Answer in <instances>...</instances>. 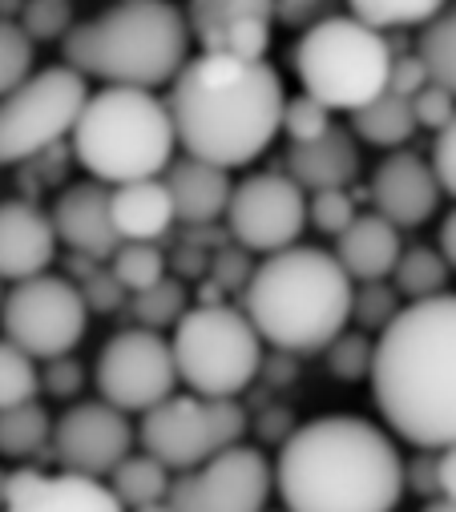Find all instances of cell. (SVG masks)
Wrapping results in <instances>:
<instances>
[{
	"instance_id": "4316f807",
	"label": "cell",
	"mask_w": 456,
	"mask_h": 512,
	"mask_svg": "<svg viewBox=\"0 0 456 512\" xmlns=\"http://www.w3.org/2000/svg\"><path fill=\"white\" fill-rule=\"evenodd\" d=\"M53 440V420L37 400L0 408V456L5 460H33Z\"/></svg>"
},
{
	"instance_id": "603a6c76",
	"label": "cell",
	"mask_w": 456,
	"mask_h": 512,
	"mask_svg": "<svg viewBox=\"0 0 456 512\" xmlns=\"http://www.w3.org/2000/svg\"><path fill=\"white\" fill-rule=\"evenodd\" d=\"M400 226L388 222L384 214H356L344 230L335 234V259L352 275V283H364V279H388L396 259H400Z\"/></svg>"
},
{
	"instance_id": "4fadbf2b",
	"label": "cell",
	"mask_w": 456,
	"mask_h": 512,
	"mask_svg": "<svg viewBox=\"0 0 456 512\" xmlns=\"http://www.w3.org/2000/svg\"><path fill=\"white\" fill-rule=\"evenodd\" d=\"M93 383L101 400H109L113 408H122L130 416L134 412L142 416L146 408H154L178 388L174 351L158 331L134 323L105 339V347L97 351Z\"/></svg>"
},
{
	"instance_id": "681fc988",
	"label": "cell",
	"mask_w": 456,
	"mask_h": 512,
	"mask_svg": "<svg viewBox=\"0 0 456 512\" xmlns=\"http://www.w3.org/2000/svg\"><path fill=\"white\" fill-rule=\"evenodd\" d=\"M440 254L448 259V267L456 271V210L440 222Z\"/></svg>"
},
{
	"instance_id": "8fae6325",
	"label": "cell",
	"mask_w": 456,
	"mask_h": 512,
	"mask_svg": "<svg viewBox=\"0 0 456 512\" xmlns=\"http://www.w3.org/2000/svg\"><path fill=\"white\" fill-rule=\"evenodd\" d=\"M0 327H5V339L25 347L33 359H53V355H69L85 339L89 307L73 279L41 271L5 291Z\"/></svg>"
},
{
	"instance_id": "44dd1931",
	"label": "cell",
	"mask_w": 456,
	"mask_h": 512,
	"mask_svg": "<svg viewBox=\"0 0 456 512\" xmlns=\"http://www.w3.org/2000/svg\"><path fill=\"white\" fill-rule=\"evenodd\" d=\"M162 182L170 190V202H174V218L186 222V226H210L226 214V202H231V170L226 166H214V162H202V158H174L166 170H162Z\"/></svg>"
},
{
	"instance_id": "2e32d148",
	"label": "cell",
	"mask_w": 456,
	"mask_h": 512,
	"mask_svg": "<svg viewBox=\"0 0 456 512\" xmlns=\"http://www.w3.org/2000/svg\"><path fill=\"white\" fill-rule=\"evenodd\" d=\"M186 25L210 53L267 57L275 0H186Z\"/></svg>"
},
{
	"instance_id": "5bb4252c",
	"label": "cell",
	"mask_w": 456,
	"mask_h": 512,
	"mask_svg": "<svg viewBox=\"0 0 456 512\" xmlns=\"http://www.w3.org/2000/svg\"><path fill=\"white\" fill-rule=\"evenodd\" d=\"M226 230L251 254H271L299 242L307 226V190L291 174H251L231 190Z\"/></svg>"
},
{
	"instance_id": "52a82bcc",
	"label": "cell",
	"mask_w": 456,
	"mask_h": 512,
	"mask_svg": "<svg viewBox=\"0 0 456 512\" xmlns=\"http://www.w3.org/2000/svg\"><path fill=\"white\" fill-rule=\"evenodd\" d=\"M291 57L303 89L331 113H352L372 101L388 85L392 69V45L384 29L352 13H327L311 21Z\"/></svg>"
},
{
	"instance_id": "ffe728a7",
	"label": "cell",
	"mask_w": 456,
	"mask_h": 512,
	"mask_svg": "<svg viewBox=\"0 0 456 512\" xmlns=\"http://www.w3.org/2000/svg\"><path fill=\"white\" fill-rule=\"evenodd\" d=\"M57 259V230L45 210L33 202H0V279L21 283L49 271Z\"/></svg>"
},
{
	"instance_id": "f6af8a7d",
	"label": "cell",
	"mask_w": 456,
	"mask_h": 512,
	"mask_svg": "<svg viewBox=\"0 0 456 512\" xmlns=\"http://www.w3.org/2000/svg\"><path fill=\"white\" fill-rule=\"evenodd\" d=\"M432 174L440 182L444 194L456 198V113L448 117V125H440L436 130V142H432Z\"/></svg>"
},
{
	"instance_id": "8992f818",
	"label": "cell",
	"mask_w": 456,
	"mask_h": 512,
	"mask_svg": "<svg viewBox=\"0 0 456 512\" xmlns=\"http://www.w3.org/2000/svg\"><path fill=\"white\" fill-rule=\"evenodd\" d=\"M69 138L77 162L105 186L158 178L178 150L166 101H158L154 89L134 85H105L101 93H89Z\"/></svg>"
},
{
	"instance_id": "b9f144b4",
	"label": "cell",
	"mask_w": 456,
	"mask_h": 512,
	"mask_svg": "<svg viewBox=\"0 0 456 512\" xmlns=\"http://www.w3.org/2000/svg\"><path fill=\"white\" fill-rule=\"evenodd\" d=\"M214 267H210V275H214V283L222 287V291H243L247 287V279H251V271H255V263H251V250L247 246H222V250H214V259H210Z\"/></svg>"
},
{
	"instance_id": "d4e9b609",
	"label": "cell",
	"mask_w": 456,
	"mask_h": 512,
	"mask_svg": "<svg viewBox=\"0 0 456 512\" xmlns=\"http://www.w3.org/2000/svg\"><path fill=\"white\" fill-rule=\"evenodd\" d=\"M170 468L150 456L146 448L142 452H126L118 464L109 468L105 484L109 492L118 496L122 508H134V512H150V508H166V492H170Z\"/></svg>"
},
{
	"instance_id": "3957f363",
	"label": "cell",
	"mask_w": 456,
	"mask_h": 512,
	"mask_svg": "<svg viewBox=\"0 0 456 512\" xmlns=\"http://www.w3.org/2000/svg\"><path fill=\"white\" fill-rule=\"evenodd\" d=\"M275 496L291 512H392L404 500V456L364 416H315L283 436Z\"/></svg>"
},
{
	"instance_id": "d6986e66",
	"label": "cell",
	"mask_w": 456,
	"mask_h": 512,
	"mask_svg": "<svg viewBox=\"0 0 456 512\" xmlns=\"http://www.w3.org/2000/svg\"><path fill=\"white\" fill-rule=\"evenodd\" d=\"M53 230L57 242H65L73 254H89V259H109L118 250V230L109 218V186L89 178V182H73L57 194L53 202Z\"/></svg>"
},
{
	"instance_id": "74e56055",
	"label": "cell",
	"mask_w": 456,
	"mask_h": 512,
	"mask_svg": "<svg viewBox=\"0 0 456 512\" xmlns=\"http://www.w3.org/2000/svg\"><path fill=\"white\" fill-rule=\"evenodd\" d=\"M331 109L319 101V97H311L307 89L299 93V97H287L283 101V134L291 138V142H311V138H319V134H327L331 130Z\"/></svg>"
},
{
	"instance_id": "277c9868",
	"label": "cell",
	"mask_w": 456,
	"mask_h": 512,
	"mask_svg": "<svg viewBox=\"0 0 456 512\" xmlns=\"http://www.w3.org/2000/svg\"><path fill=\"white\" fill-rule=\"evenodd\" d=\"M352 275L323 246L263 254L243 287V311L259 339L287 355H319L352 323Z\"/></svg>"
},
{
	"instance_id": "1f68e13d",
	"label": "cell",
	"mask_w": 456,
	"mask_h": 512,
	"mask_svg": "<svg viewBox=\"0 0 456 512\" xmlns=\"http://www.w3.org/2000/svg\"><path fill=\"white\" fill-rule=\"evenodd\" d=\"M448 0H348V13L376 29H420Z\"/></svg>"
},
{
	"instance_id": "f1b7e54d",
	"label": "cell",
	"mask_w": 456,
	"mask_h": 512,
	"mask_svg": "<svg viewBox=\"0 0 456 512\" xmlns=\"http://www.w3.org/2000/svg\"><path fill=\"white\" fill-rule=\"evenodd\" d=\"M420 29H424V33H420L416 53H420L424 65H428V77L456 93V5L448 0V5H444L432 21H424Z\"/></svg>"
},
{
	"instance_id": "f5cc1de1",
	"label": "cell",
	"mask_w": 456,
	"mask_h": 512,
	"mask_svg": "<svg viewBox=\"0 0 456 512\" xmlns=\"http://www.w3.org/2000/svg\"><path fill=\"white\" fill-rule=\"evenodd\" d=\"M0 303H5V279H0Z\"/></svg>"
},
{
	"instance_id": "ab89813d",
	"label": "cell",
	"mask_w": 456,
	"mask_h": 512,
	"mask_svg": "<svg viewBox=\"0 0 456 512\" xmlns=\"http://www.w3.org/2000/svg\"><path fill=\"white\" fill-rule=\"evenodd\" d=\"M77 287H81V295H85V307L97 311V315H113L118 307H126V299H130V291L118 283V275L101 271V263H97Z\"/></svg>"
},
{
	"instance_id": "f35d334b",
	"label": "cell",
	"mask_w": 456,
	"mask_h": 512,
	"mask_svg": "<svg viewBox=\"0 0 456 512\" xmlns=\"http://www.w3.org/2000/svg\"><path fill=\"white\" fill-rule=\"evenodd\" d=\"M352 218H356V202H352L348 186H331V190H311L307 194V222L319 234L335 238Z\"/></svg>"
},
{
	"instance_id": "bcb514c9",
	"label": "cell",
	"mask_w": 456,
	"mask_h": 512,
	"mask_svg": "<svg viewBox=\"0 0 456 512\" xmlns=\"http://www.w3.org/2000/svg\"><path fill=\"white\" fill-rule=\"evenodd\" d=\"M428 81H432V77H428L424 57H420V53H408V57H392V69H388V85H384V89H392V93H400V97H412V93H420Z\"/></svg>"
},
{
	"instance_id": "f546056e",
	"label": "cell",
	"mask_w": 456,
	"mask_h": 512,
	"mask_svg": "<svg viewBox=\"0 0 456 512\" xmlns=\"http://www.w3.org/2000/svg\"><path fill=\"white\" fill-rule=\"evenodd\" d=\"M126 307H130V319H134L138 327L166 331V327H174V323L186 315V287H182L178 279H166V275H162L158 283H150V287H142V291H130Z\"/></svg>"
},
{
	"instance_id": "7bdbcfd3",
	"label": "cell",
	"mask_w": 456,
	"mask_h": 512,
	"mask_svg": "<svg viewBox=\"0 0 456 512\" xmlns=\"http://www.w3.org/2000/svg\"><path fill=\"white\" fill-rule=\"evenodd\" d=\"M41 388H45L49 396H57V400H73V396H81V388H85V371H81L77 359L53 355V359H45Z\"/></svg>"
},
{
	"instance_id": "7c38bea8",
	"label": "cell",
	"mask_w": 456,
	"mask_h": 512,
	"mask_svg": "<svg viewBox=\"0 0 456 512\" xmlns=\"http://www.w3.org/2000/svg\"><path fill=\"white\" fill-rule=\"evenodd\" d=\"M275 496V464L259 452L226 444L194 468L170 476L166 508L174 512H259Z\"/></svg>"
},
{
	"instance_id": "c3c4849f",
	"label": "cell",
	"mask_w": 456,
	"mask_h": 512,
	"mask_svg": "<svg viewBox=\"0 0 456 512\" xmlns=\"http://www.w3.org/2000/svg\"><path fill=\"white\" fill-rule=\"evenodd\" d=\"M331 0H275V21L287 29H307L311 21L327 17Z\"/></svg>"
},
{
	"instance_id": "e575fe53",
	"label": "cell",
	"mask_w": 456,
	"mask_h": 512,
	"mask_svg": "<svg viewBox=\"0 0 456 512\" xmlns=\"http://www.w3.org/2000/svg\"><path fill=\"white\" fill-rule=\"evenodd\" d=\"M372 355H376V339L368 331H339L327 347H323V359H327V371L344 383H356V379H368L372 371Z\"/></svg>"
},
{
	"instance_id": "7dc6e473",
	"label": "cell",
	"mask_w": 456,
	"mask_h": 512,
	"mask_svg": "<svg viewBox=\"0 0 456 512\" xmlns=\"http://www.w3.org/2000/svg\"><path fill=\"white\" fill-rule=\"evenodd\" d=\"M440 456V492L424 500V508L432 512H456V444H444L436 448Z\"/></svg>"
},
{
	"instance_id": "8d00e7d4",
	"label": "cell",
	"mask_w": 456,
	"mask_h": 512,
	"mask_svg": "<svg viewBox=\"0 0 456 512\" xmlns=\"http://www.w3.org/2000/svg\"><path fill=\"white\" fill-rule=\"evenodd\" d=\"M33 57L37 45L25 37V29L9 17H0V93H9L33 73Z\"/></svg>"
},
{
	"instance_id": "ee69618b",
	"label": "cell",
	"mask_w": 456,
	"mask_h": 512,
	"mask_svg": "<svg viewBox=\"0 0 456 512\" xmlns=\"http://www.w3.org/2000/svg\"><path fill=\"white\" fill-rule=\"evenodd\" d=\"M404 492H416L420 500L440 492V456H436V448H416V456L404 460Z\"/></svg>"
},
{
	"instance_id": "ba28073f",
	"label": "cell",
	"mask_w": 456,
	"mask_h": 512,
	"mask_svg": "<svg viewBox=\"0 0 456 512\" xmlns=\"http://www.w3.org/2000/svg\"><path fill=\"white\" fill-rule=\"evenodd\" d=\"M174 367L178 379L198 396L235 400L243 396L259 367H263V339L247 311H235L226 303H198L194 311L174 323Z\"/></svg>"
},
{
	"instance_id": "83f0119b",
	"label": "cell",
	"mask_w": 456,
	"mask_h": 512,
	"mask_svg": "<svg viewBox=\"0 0 456 512\" xmlns=\"http://www.w3.org/2000/svg\"><path fill=\"white\" fill-rule=\"evenodd\" d=\"M448 259L440 250H428V246H412V250H400V259L392 267V287L400 291L404 303H416V299H428V295H440L448 291Z\"/></svg>"
},
{
	"instance_id": "d590c367",
	"label": "cell",
	"mask_w": 456,
	"mask_h": 512,
	"mask_svg": "<svg viewBox=\"0 0 456 512\" xmlns=\"http://www.w3.org/2000/svg\"><path fill=\"white\" fill-rule=\"evenodd\" d=\"M17 25L25 29V37L33 45L61 41L73 29V9H69V0H25L17 13Z\"/></svg>"
},
{
	"instance_id": "4dcf8cb0",
	"label": "cell",
	"mask_w": 456,
	"mask_h": 512,
	"mask_svg": "<svg viewBox=\"0 0 456 512\" xmlns=\"http://www.w3.org/2000/svg\"><path fill=\"white\" fill-rule=\"evenodd\" d=\"M109 271L126 291H142L166 275V254L154 238H122L118 250L109 254Z\"/></svg>"
},
{
	"instance_id": "60d3db41",
	"label": "cell",
	"mask_w": 456,
	"mask_h": 512,
	"mask_svg": "<svg viewBox=\"0 0 456 512\" xmlns=\"http://www.w3.org/2000/svg\"><path fill=\"white\" fill-rule=\"evenodd\" d=\"M412 113H416V125H424V130H440V125H448V117L456 113V93L444 89L440 81H428L420 93H412Z\"/></svg>"
},
{
	"instance_id": "5b68a950",
	"label": "cell",
	"mask_w": 456,
	"mask_h": 512,
	"mask_svg": "<svg viewBox=\"0 0 456 512\" xmlns=\"http://www.w3.org/2000/svg\"><path fill=\"white\" fill-rule=\"evenodd\" d=\"M190 45L186 13L170 0H118L61 37L65 65L105 85L134 89L170 85L186 65Z\"/></svg>"
},
{
	"instance_id": "9c48e42d",
	"label": "cell",
	"mask_w": 456,
	"mask_h": 512,
	"mask_svg": "<svg viewBox=\"0 0 456 512\" xmlns=\"http://www.w3.org/2000/svg\"><path fill=\"white\" fill-rule=\"evenodd\" d=\"M85 97V73L73 65L33 69L21 85L0 93V166H17L61 146Z\"/></svg>"
},
{
	"instance_id": "ac0fdd59",
	"label": "cell",
	"mask_w": 456,
	"mask_h": 512,
	"mask_svg": "<svg viewBox=\"0 0 456 512\" xmlns=\"http://www.w3.org/2000/svg\"><path fill=\"white\" fill-rule=\"evenodd\" d=\"M440 182L420 154L396 150L372 170V206L400 230L424 226L440 210Z\"/></svg>"
},
{
	"instance_id": "30bf717a",
	"label": "cell",
	"mask_w": 456,
	"mask_h": 512,
	"mask_svg": "<svg viewBox=\"0 0 456 512\" xmlns=\"http://www.w3.org/2000/svg\"><path fill=\"white\" fill-rule=\"evenodd\" d=\"M247 436V412L235 400L214 396H166L142 412L138 440L150 456H158L170 472L194 468L226 444H239Z\"/></svg>"
},
{
	"instance_id": "6da1fadb",
	"label": "cell",
	"mask_w": 456,
	"mask_h": 512,
	"mask_svg": "<svg viewBox=\"0 0 456 512\" xmlns=\"http://www.w3.org/2000/svg\"><path fill=\"white\" fill-rule=\"evenodd\" d=\"M283 77L267 57L210 53L186 57L170 81L178 150L226 170L259 162L283 130Z\"/></svg>"
},
{
	"instance_id": "484cf974",
	"label": "cell",
	"mask_w": 456,
	"mask_h": 512,
	"mask_svg": "<svg viewBox=\"0 0 456 512\" xmlns=\"http://www.w3.org/2000/svg\"><path fill=\"white\" fill-rule=\"evenodd\" d=\"M416 130L420 125H416V113H412V97H400L392 89H380L372 101L352 109V134L368 146H380V150L408 146Z\"/></svg>"
},
{
	"instance_id": "7402d4cb",
	"label": "cell",
	"mask_w": 456,
	"mask_h": 512,
	"mask_svg": "<svg viewBox=\"0 0 456 512\" xmlns=\"http://www.w3.org/2000/svg\"><path fill=\"white\" fill-rule=\"evenodd\" d=\"M287 174L311 194L331 186H352L360 178V142L352 130L331 125L327 134L311 142H291L287 150Z\"/></svg>"
},
{
	"instance_id": "9a60e30c",
	"label": "cell",
	"mask_w": 456,
	"mask_h": 512,
	"mask_svg": "<svg viewBox=\"0 0 456 512\" xmlns=\"http://www.w3.org/2000/svg\"><path fill=\"white\" fill-rule=\"evenodd\" d=\"M53 456L61 468L85 472V476H109L126 452H134V424L130 412L113 408L109 400H81L53 420Z\"/></svg>"
},
{
	"instance_id": "836d02e7",
	"label": "cell",
	"mask_w": 456,
	"mask_h": 512,
	"mask_svg": "<svg viewBox=\"0 0 456 512\" xmlns=\"http://www.w3.org/2000/svg\"><path fill=\"white\" fill-rule=\"evenodd\" d=\"M37 392H41L37 359L13 339H0V408L37 400Z\"/></svg>"
},
{
	"instance_id": "e0dca14e",
	"label": "cell",
	"mask_w": 456,
	"mask_h": 512,
	"mask_svg": "<svg viewBox=\"0 0 456 512\" xmlns=\"http://www.w3.org/2000/svg\"><path fill=\"white\" fill-rule=\"evenodd\" d=\"M5 508L13 512H118V496L101 476H85L73 468H33L21 464L5 476Z\"/></svg>"
},
{
	"instance_id": "7a4b0ae2",
	"label": "cell",
	"mask_w": 456,
	"mask_h": 512,
	"mask_svg": "<svg viewBox=\"0 0 456 512\" xmlns=\"http://www.w3.org/2000/svg\"><path fill=\"white\" fill-rule=\"evenodd\" d=\"M372 400L412 448L456 444V295L404 303L376 335Z\"/></svg>"
},
{
	"instance_id": "f907efd6",
	"label": "cell",
	"mask_w": 456,
	"mask_h": 512,
	"mask_svg": "<svg viewBox=\"0 0 456 512\" xmlns=\"http://www.w3.org/2000/svg\"><path fill=\"white\" fill-rule=\"evenodd\" d=\"M21 5H25V0H0V17H9V21H17Z\"/></svg>"
},
{
	"instance_id": "cb8c5ba5",
	"label": "cell",
	"mask_w": 456,
	"mask_h": 512,
	"mask_svg": "<svg viewBox=\"0 0 456 512\" xmlns=\"http://www.w3.org/2000/svg\"><path fill=\"white\" fill-rule=\"evenodd\" d=\"M109 218H113L118 238H154V242L166 238V230L178 222L162 174L113 186L109 190Z\"/></svg>"
},
{
	"instance_id": "d6a6232c",
	"label": "cell",
	"mask_w": 456,
	"mask_h": 512,
	"mask_svg": "<svg viewBox=\"0 0 456 512\" xmlns=\"http://www.w3.org/2000/svg\"><path fill=\"white\" fill-rule=\"evenodd\" d=\"M404 299L392 287V279H364L352 287V323L368 335H380L396 315H400Z\"/></svg>"
},
{
	"instance_id": "816d5d0a",
	"label": "cell",
	"mask_w": 456,
	"mask_h": 512,
	"mask_svg": "<svg viewBox=\"0 0 456 512\" xmlns=\"http://www.w3.org/2000/svg\"><path fill=\"white\" fill-rule=\"evenodd\" d=\"M0 508H5V472H0Z\"/></svg>"
}]
</instances>
